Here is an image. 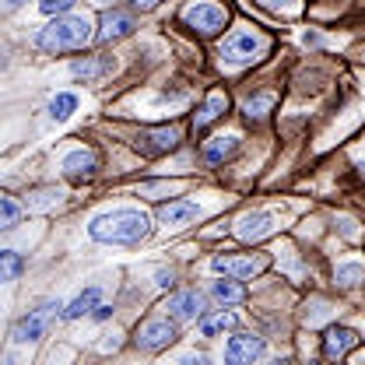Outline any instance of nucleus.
<instances>
[{
  "label": "nucleus",
  "instance_id": "1",
  "mask_svg": "<svg viewBox=\"0 0 365 365\" xmlns=\"http://www.w3.org/2000/svg\"><path fill=\"white\" fill-rule=\"evenodd\" d=\"M88 235L102 246H140L151 235V215L140 207H113L91 218Z\"/></svg>",
  "mask_w": 365,
  "mask_h": 365
},
{
  "label": "nucleus",
  "instance_id": "2",
  "mask_svg": "<svg viewBox=\"0 0 365 365\" xmlns=\"http://www.w3.org/2000/svg\"><path fill=\"white\" fill-rule=\"evenodd\" d=\"M91 36H98V32H91V21L85 14H56L46 29L36 32V46L43 49V53H78V49H85L91 43Z\"/></svg>",
  "mask_w": 365,
  "mask_h": 365
},
{
  "label": "nucleus",
  "instance_id": "3",
  "mask_svg": "<svg viewBox=\"0 0 365 365\" xmlns=\"http://www.w3.org/2000/svg\"><path fill=\"white\" fill-rule=\"evenodd\" d=\"M63 306H67V302L49 299L39 309H29L25 317L11 327V341H14V344H36V341H43L46 334H49V327L63 317Z\"/></svg>",
  "mask_w": 365,
  "mask_h": 365
},
{
  "label": "nucleus",
  "instance_id": "4",
  "mask_svg": "<svg viewBox=\"0 0 365 365\" xmlns=\"http://www.w3.org/2000/svg\"><path fill=\"white\" fill-rule=\"evenodd\" d=\"M267 49H271V39H267V36H260V32H253V29H235L232 36L222 39L218 56H222L225 63H232V67H246V63L260 60Z\"/></svg>",
  "mask_w": 365,
  "mask_h": 365
},
{
  "label": "nucleus",
  "instance_id": "5",
  "mask_svg": "<svg viewBox=\"0 0 365 365\" xmlns=\"http://www.w3.org/2000/svg\"><path fill=\"white\" fill-rule=\"evenodd\" d=\"M180 21L190 32H197L200 39H211L228 25V11L215 0H190L180 11Z\"/></svg>",
  "mask_w": 365,
  "mask_h": 365
},
{
  "label": "nucleus",
  "instance_id": "6",
  "mask_svg": "<svg viewBox=\"0 0 365 365\" xmlns=\"http://www.w3.org/2000/svg\"><path fill=\"white\" fill-rule=\"evenodd\" d=\"M176 337H180V319L169 317V313L140 319V323H137V330H134V344L140 348V351H148V355H155V351L169 348Z\"/></svg>",
  "mask_w": 365,
  "mask_h": 365
},
{
  "label": "nucleus",
  "instance_id": "7",
  "mask_svg": "<svg viewBox=\"0 0 365 365\" xmlns=\"http://www.w3.org/2000/svg\"><path fill=\"white\" fill-rule=\"evenodd\" d=\"M180 127H151V130H140L134 140V148L144 158H158V155H169L180 148Z\"/></svg>",
  "mask_w": 365,
  "mask_h": 365
},
{
  "label": "nucleus",
  "instance_id": "8",
  "mask_svg": "<svg viewBox=\"0 0 365 365\" xmlns=\"http://www.w3.org/2000/svg\"><path fill=\"white\" fill-rule=\"evenodd\" d=\"M165 313H169V317H176L180 323H197V319L207 313V309H204V292H197V288L173 292V295H169V302H165Z\"/></svg>",
  "mask_w": 365,
  "mask_h": 365
},
{
  "label": "nucleus",
  "instance_id": "9",
  "mask_svg": "<svg viewBox=\"0 0 365 365\" xmlns=\"http://www.w3.org/2000/svg\"><path fill=\"white\" fill-rule=\"evenodd\" d=\"M60 169H63V176L74 182H85L91 180L95 173H98V155L88 151V148H74V151H67L63 158H60Z\"/></svg>",
  "mask_w": 365,
  "mask_h": 365
},
{
  "label": "nucleus",
  "instance_id": "10",
  "mask_svg": "<svg viewBox=\"0 0 365 365\" xmlns=\"http://www.w3.org/2000/svg\"><path fill=\"white\" fill-rule=\"evenodd\" d=\"M264 351H267V344H264L260 334H232L225 344V362H232V365L253 362V359H260Z\"/></svg>",
  "mask_w": 365,
  "mask_h": 365
},
{
  "label": "nucleus",
  "instance_id": "11",
  "mask_svg": "<svg viewBox=\"0 0 365 365\" xmlns=\"http://www.w3.org/2000/svg\"><path fill=\"white\" fill-rule=\"evenodd\" d=\"M134 29H137L134 14H130V11L113 7V11H106V14H102V21H98V43H116V39H127Z\"/></svg>",
  "mask_w": 365,
  "mask_h": 365
},
{
  "label": "nucleus",
  "instance_id": "12",
  "mask_svg": "<svg viewBox=\"0 0 365 365\" xmlns=\"http://www.w3.org/2000/svg\"><path fill=\"white\" fill-rule=\"evenodd\" d=\"M274 215L271 211H250V215H242L239 222H235V239H242V242H260V239H267L274 232Z\"/></svg>",
  "mask_w": 365,
  "mask_h": 365
},
{
  "label": "nucleus",
  "instance_id": "13",
  "mask_svg": "<svg viewBox=\"0 0 365 365\" xmlns=\"http://www.w3.org/2000/svg\"><path fill=\"white\" fill-rule=\"evenodd\" d=\"M211 271L215 274H228V277H253V274H260L264 271V260L260 257H215L211 260Z\"/></svg>",
  "mask_w": 365,
  "mask_h": 365
},
{
  "label": "nucleus",
  "instance_id": "14",
  "mask_svg": "<svg viewBox=\"0 0 365 365\" xmlns=\"http://www.w3.org/2000/svg\"><path fill=\"white\" fill-rule=\"evenodd\" d=\"M197 218H200V204H193V200H169L158 207V222L165 228H182Z\"/></svg>",
  "mask_w": 365,
  "mask_h": 365
},
{
  "label": "nucleus",
  "instance_id": "15",
  "mask_svg": "<svg viewBox=\"0 0 365 365\" xmlns=\"http://www.w3.org/2000/svg\"><path fill=\"white\" fill-rule=\"evenodd\" d=\"M225 109H228V95L225 91H211V95L200 102V109L193 113V134H204L218 116H225Z\"/></svg>",
  "mask_w": 365,
  "mask_h": 365
},
{
  "label": "nucleus",
  "instance_id": "16",
  "mask_svg": "<svg viewBox=\"0 0 365 365\" xmlns=\"http://www.w3.org/2000/svg\"><path fill=\"white\" fill-rule=\"evenodd\" d=\"M359 341H362L359 330H351V327H330L327 337H323V355L327 359H344Z\"/></svg>",
  "mask_w": 365,
  "mask_h": 365
},
{
  "label": "nucleus",
  "instance_id": "17",
  "mask_svg": "<svg viewBox=\"0 0 365 365\" xmlns=\"http://www.w3.org/2000/svg\"><path fill=\"white\" fill-rule=\"evenodd\" d=\"M113 71V56H85V60H78V63H71V78L74 81H98L102 74H109Z\"/></svg>",
  "mask_w": 365,
  "mask_h": 365
},
{
  "label": "nucleus",
  "instance_id": "18",
  "mask_svg": "<svg viewBox=\"0 0 365 365\" xmlns=\"http://www.w3.org/2000/svg\"><path fill=\"white\" fill-rule=\"evenodd\" d=\"M102 302V288L98 284H91L85 292H78L67 306H63V319H81V317H91L95 313V306Z\"/></svg>",
  "mask_w": 365,
  "mask_h": 365
},
{
  "label": "nucleus",
  "instance_id": "19",
  "mask_svg": "<svg viewBox=\"0 0 365 365\" xmlns=\"http://www.w3.org/2000/svg\"><path fill=\"white\" fill-rule=\"evenodd\" d=\"M239 151V134H218L204 144V162L207 165H222Z\"/></svg>",
  "mask_w": 365,
  "mask_h": 365
},
{
  "label": "nucleus",
  "instance_id": "20",
  "mask_svg": "<svg viewBox=\"0 0 365 365\" xmlns=\"http://www.w3.org/2000/svg\"><path fill=\"white\" fill-rule=\"evenodd\" d=\"M211 299L215 302H222V306H239L242 299H246V288L239 284V277H218V281H211Z\"/></svg>",
  "mask_w": 365,
  "mask_h": 365
},
{
  "label": "nucleus",
  "instance_id": "21",
  "mask_svg": "<svg viewBox=\"0 0 365 365\" xmlns=\"http://www.w3.org/2000/svg\"><path fill=\"white\" fill-rule=\"evenodd\" d=\"M274 102H277V95L274 91H257V95H246L242 98V116L250 120V123H260L267 113L274 109Z\"/></svg>",
  "mask_w": 365,
  "mask_h": 365
},
{
  "label": "nucleus",
  "instance_id": "22",
  "mask_svg": "<svg viewBox=\"0 0 365 365\" xmlns=\"http://www.w3.org/2000/svg\"><path fill=\"white\" fill-rule=\"evenodd\" d=\"M232 327H235V317L228 309H215V313H204L197 319V334L200 337H218V334H225Z\"/></svg>",
  "mask_w": 365,
  "mask_h": 365
},
{
  "label": "nucleus",
  "instance_id": "23",
  "mask_svg": "<svg viewBox=\"0 0 365 365\" xmlns=\"http://www.w3.org/2000/svg\"><path fill=\"white\" fill-rule=\"evenodd\" d=\"M46 113H49V120H53V123H63V120H71V116L78 113V95H74V91H56V95L49 98Z\"/></svg>",
  "mask_w": 365,
  "mask_h": 365
},
{
  "label": "nucleus",
  "instance_id": "24",
  "mask_svg": "<svg viewBox=\"0 0 365 365\" xmlns=\"http://www.w3.org/2000/svg\"><path fill=\"white\" fill-rule=\"evenodd\" d=\"M334 281H337L341 288H359V284L365 281V264L362 260H344V264H337Z\"/></svg>",
  "mask_w": 365,
  "mask_h": 365
},
{
  "label": "nucleus",
  "instance_id": "25",
  "mask_svg": "<svg viewBox=\"0 0 365 365\" xmlns=\"http://www.w3.org/2000/svg\"><path fill=\"white\" fill-rule=\"evenodd\" d=\"M18 274H21V257H18L14 250H0V277H4L7 284H14Z\"/></svg>",
  "mask_w": 365,
  "mask_h": 365
},
{
  "label": "nucleus",
  "instance_id": "26",
  "mask_svg": "<svg viewBox=\"0 0 365 365\" xmlns=\"http://www.w3.org/2000/svg\"><path fill=\"white\" fill-rule=\"evenodd\" d=\"M18 218H21V207H18V200L7 193V197H0V228H14L18 225Z\"/></svg>",
  "mask_w": 365,
  "mask_h": 365
},
{
  "label": "nucleus",
  "instance_id": "27",
  "mask_svg": "<svg viewBox=\"0 0 365 365\" xmlns=\"http://www.w3.org/2000/svg\"><path fill=\"white\" fill-rule=\"evenodd\" d=\"M74 4L78 0H39V11H43L46 18H56V14H67Z\"/></svg>",
  "mask_w": 365,
  "mask_h": 365
},
{
  "label": "nucleus",
  "instance_id": "28",
  "mask_svg": "<svg viewBox=\"0 0 365 365\" xmlns=\"http://www.w3.org/2000/svg\"><path fill=\"white\" fill-rule=\"evenodd\" d=\"M257 4H264L267 11H277V14H281V11H284V14H295V11L302 7L299 0H257Z\"/></svg>",
  "mask_w": 365,
  "mask_h": 365
},
{
  "label": "nucleus",
  "instance_id": "29",
  "mask_svg": "<svg viewBox=\"0 0 365 365\" xmlns=\"http://www.w3.org/2000/svg\"><path fill=\"white\" fill-rule=\"evenodd\" d=\"M155 284H158V288H173V284H176V274L169 271V267H158V271H155Z\"/></svg>",
  "mask_w": 365,
  "mask_h": 365
},
{
  "label": "nucleus",
  "instance_id": "30",
  "mask_svg": "<svg viewBox=\"0 0 365 365\" xmlns=\"http://www.w3.org/2000/svg\"><path fill=\"white\" fill-rule=\"evenodd\" d=\"M113 317V306H109V302H98V306H95V313H91V319H98V323H102V319H109Z\"/></svg>",
  "mask_w": 365,
  "mask_h": 365
},
{
  "label": "nucleus",
  "instance_id": "31",
  "mask_svg": "<svg viewBox=\"0 0 365 365\" xmlns=\"http://www.w3.org/2000/svg\"><path fill=\"white\" fill-rule=\"evenodd\" d=\"M158 4H162V0H130V7H134V11H155Z\"/></svg>",
  "mask_w": 365,
  "mask_h": 365
},
{
  "label": "nucleus",
  "instance_id": "32",
  "mask_svg": "<svg viewBox=\"0 0 365 365\" xmlns=\"http://www.w3.org/2000/svg\"><path fill=\"white\" fill-rule=\"evenodd\" d=\"M21 4H25V0H4V11H18Z\"/></svg>",
  "mask_w": 365,
  "mask_h": 365
},
{
  "label": "nucleus",
  "instance_id": "33",
  "mask_svg": "<svg viewBox=\"0 0 365 365\" xmlns=\"http://www.w3.org/2000/svg\"><path fill=\"white\" fill-rule=\"evenodd\" d=\"M302 39H306V46H319V36H317V32H306Z\"/></svg>",
  "mask_w": 365,
  "mask_h": 365
}]
</instances>
